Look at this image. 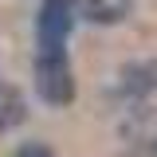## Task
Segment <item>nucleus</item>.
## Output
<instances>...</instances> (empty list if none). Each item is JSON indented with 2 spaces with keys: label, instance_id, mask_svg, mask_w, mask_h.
I'll use <instances>...</instances> for the list:
<instances>
[{
  "label": "nucleus",
  "instance_id": "obj_2",
  "mask_svg": "<svg viewBox=\"0 0 157 157\" xmlns=\"http://www.w3.org/2000/svg\"><path fill=\"white\" fill-rule=\"evenodd\" d=\"M71 28H75V0H43L39 24H36L39 51H63Z\"/></svg>",
  "mask_w": 157,
  "mask_h": 157
},
{
  "label": "nucleus",
  "instance_id": "obj_5",
  "mask_svg": "<svg viewBox=\"0 0 157 157\" xmlns=\"http://www.w3.org/2000/svg\"><path fill=\"white\" fill-rule=\"evenodd\" d=\"M20 122H24V94L16 86L0 82V130H12Z\"/></svg>",
  "mask_w": 157,
  "mask_h": 157
},
{
  "label": "nucleus",
  "instance_id": "obj_1",
  "mask_svg": "<svg viewBox=\"0 0 157 157\" xmlns=\"http://www.w3.org/2000/svg\"><path fill=\"white\" fill-rule=\"evenodd\" d=\"M36 86L51 106H67L75 98V78H71V63L67 51H39L36 59Z\"/></svg>",
  "mask_w": 157,
  "mask_h": 157
},
{
  "label": "nucleus",
  "instance_id": "obj_6",
  "mask_svg": "<svg viewBox=\"0 0 157 157\" xmlns=\"http://www.w3.org/2000/svg\"><path fill=\"white\" fill-rule=\"evenodd\" d=\"M16 157H55V153H51V149H47L43 141H32V145H24V149H20Z\"/></svg>",
  "mask_w": 157,
  "mask_h": 157
},
{
  "label": "nucleus",
  "instance_id": "obj_3",
  "mask_svg": "<svg viewBox=\"0 0 157 157\" xmlns=\"http://www.w3.org/2000/svg\"><path fill=\"white\" fill-rule=\"evenodd\" d=\"M153 86H157V59H145V63H130V67L122 71V82H118V90H122V94H130V98L149 94Z\"/></svg>",
  "mask_w": 157,
  "mask_h": 157
},
{
  "label": "nucleus",
  "instance_id": "obj_4",
  "mask_svg": "<svg viewBox=\"0 0 157 157\" xmlns=\"http://www.w3.org/2000/svg\"><path fill=\"white\" fill-rule=\"evenodd\" d=\"M134 0H86V20L94 24H118V20L130 16Z\"/></svg>",
  "mask_w": 157,
  "mask_h": 157
}]
</instances>
